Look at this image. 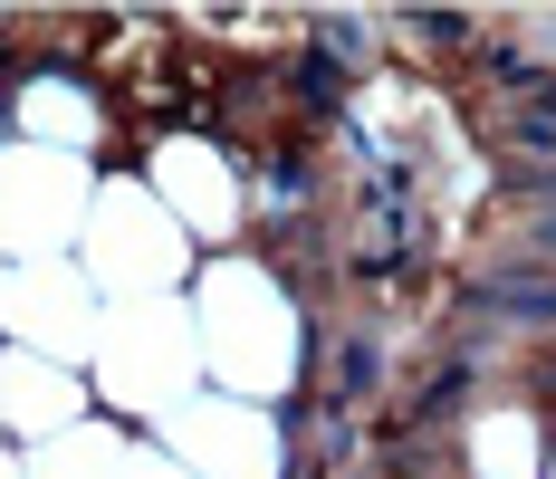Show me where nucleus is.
Returning <instances> with one entry per match:
<instances>
[{
  "label": "nucleus",
  "mask_w": 556,
  "mask_h": 479,
  "mask_svg": "<svg viewBox=\"0 0 556 479\" xmlns=\"http://www.w3.org/2000/svg\"><path fill=\"white\" fill-rule=\"evenodd\" d=\"M508 144L556 173V77H547V67L528 77V97H508Z\"/></svg>",
  "instance_id": "1"
}]
</instances>
